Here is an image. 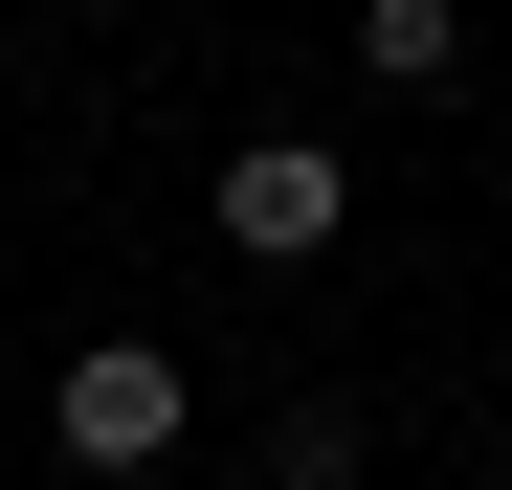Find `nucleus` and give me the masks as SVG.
Masks as SVG:
<instances>
[{
	"label": "nucleus",
	"mask_w": 512,
	"mask_h": 490,
	"mask_svg": "<svg viewBox=\"0 0 512 490\" xmlns=\"http://www.w3.org/2000/svg\"><path fill=\"white\" fill-rule=\"evenodd\" d=\"M357 67H379V90H446V67H468V0H357Z\"/></svg>",
	"instance_id": "nucleus-3"
},
{
	"label": "nucleus",
	"mask_w": 512,
	"mask_h": 490,
	"mask_svg": "<svg viewBox=\"0 0 512 490\" xmlns=\"http://www.w3.org/2000/svg\"><path fill=\"white\" fill-rule=\"evenodd\" d=\"M45 424H67V468H156V446H179V357H156V335H90Z\"/></svg>",
	"instance_id": "nucleus-1"
},
{
	"label": "nucleus",
	"mask_w": 512,
	"mask_h": 490,
	"mask_svg": "<svg viewBox=\"0 0 512 490\" xmlns=\"http://www.w3.org/2000/svg\"><path fill=\"white\" fill-rule=\"evenodd\" d=\"M334 201H357V179H334V134H245V156H223V245H268V268H312Z\"/></svg>",
	"instance_id": "nucleus-2"
}]
</instances>
